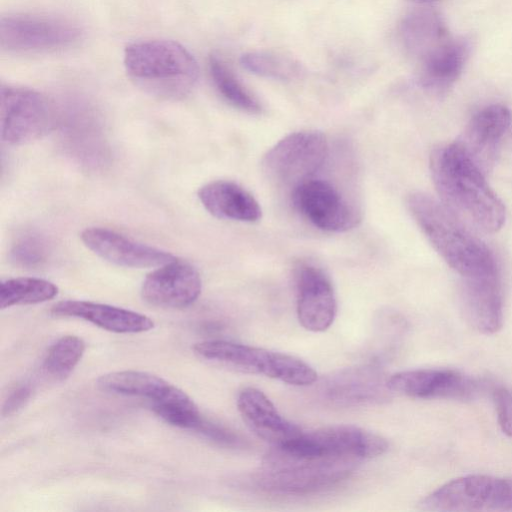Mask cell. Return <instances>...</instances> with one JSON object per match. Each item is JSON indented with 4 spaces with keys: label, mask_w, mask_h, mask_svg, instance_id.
<instances>
[{
    "label": "cell",
    "mask_w": 512,
    "mask_h": 512,
    "mask_svg": "<svg viewBox=\"0 0 512 512\" xmlns=\"http://www.w3.org/2000/svg\"><path fill=\"white\" fill-rule=\"evenodd\" d=\"M31 387L23 384L16 387L8 395L2 407V415L9 416L21 409L31 397Z\"/></svg>",
    "instance_id": "33"
},
{
    "label": "cell",
    "mask_w": 512,
    "mask_h": 512,
    "mask_svg": "<svg viewBox=\"0 0 512 512\" xmlns=\"http://www.w3.org/2000/svg\"><path fill=\"white\" fill-rule=\"evenodd\" d=\"M81 37V29L62 18L15 14L0 21V45L8 52L55 51L74 45Z\"/></svg>",
    "instance_id": "10"
},
{
    "label": "cell",
    "mask_w": 512,
    "mask_h": 512,
    "mask_svg": "<svg viewBox=\"0 0 512 512\" xmlns=\"http://www.w3.org/2000/svg\"><path fill=\"white\" fill-rule=\"evenodd\" d=\"M273 448L255 481L262 489L278 493L304 494L330 488L346 479L359 462L349 457H301Z\"/></svg>",
    "instance_id": "4"
},
{
    "label": "cell",
    "mask_w": 512,
    "mask_h": 512,
    "mask_svg": "<svg viewBox=\"0 0 512 512\" xmlns=\"http://www.w3.org/2000/svg\"><path fill=\"white\" fill-rule=\"evenodd\" d=\"M469 50L465 38L449 36L419 60L420 85L436 94L445 93L461 75Z\"/></svg>",
    "instance_id": "20"
},
{
    "label": "cell",
    "mask_w": 512,
    "mask_h": 512,
    "mask_svg": "<svg viewBox=\"0 0 512 512\" xmlns=\"http://www.w3.org/2000/svg\"><path fill=\"white\" fill-rule=\"evenodd\" d=\"M510 480H511V483H512V479H510Z\"/></svg>",
    "instance_id": "35"
},
{
    "label": "cell",
    "mask_w": 512,
    "mask_h": 512,
    "mask_svg": "<svg viewBox=\"0 0 512 512\" xmlns=\"http://www.w3.org/2000/svg\"><path fill=\"white\" fill-rule=\"evenodd\" d=\"M297 316L308 331L323 332L333 323L337 301L325 272L314 265L302 264L296 273Z\"/></svg>",
    "instance_id": "15"
},
{
    "label": "cell",
    "mask_w": 512,
    "mask_h": 512,
    "mask_svg": "<svg viewBox=\"0 0 512 512\" xmlns=\"http://www.w3.org/2000/svg\"><path fill=\"white\" fill-rule=\"evenodd\" d=\"M400 35L405 48L418 60L450 36L442 19L430 9L410 12L400 25Z\"/></svg>",
    "instance_id": "22"
},
{
    "label": "cell",
    "mask_w": 512,
    "mask_h": 512,
    "mask_svg": "<svg viewBox=\"0 0 512 512\" xmlns=\"http://www.w3.org/2000/svg\"><path fill=\"white\" fill-rule=\"evenodd\" d=\"M389 390L408 397L456 398L473 397L479 390V382L450 369H415L393 374L387 379Z\"/></svg>",
    "instance_id": "13"
},
{
    "label": "cell",
    "mask_w": 512,
    "mask_h": 512,
    "mask_svg": "<svg viewBox=\"0 0 512 512\" xmlns=\"http://www.w3.org/2000/svg\"><path fill=\"white\" fill-rule=\"evenodd\" d=\"M511 125V113L501 104L479 110L458 141L483 172L492 165L498 146Z\"/></svg>",
    "instance_id": "16"
},
{
    "label": "cell",
    "mask_w": 512,
    "mask_h": 512,
    "mask_svg": "<svg viewBox=\"0 0 512 512\" xmlns=\"http://www.w3.org/2000/svg\"><path fill=\"white\" fill-rule=\"evenodd\" d=\"M209 68L217 90L226 101L248 113L261 112L262 106L259 101L241 84L221 59L217 56H211Z\"/></svg>",
    "instance_id": "26"
},
{
    "label": "cell",
    "mask_w": 512,
    "mask_h": 512,
    "mask_svg": "<svg viewBox=\"0 0 512 512\" xmlns=\"http://www.w3.org/2000/svg\"><path fill=\"white\" fill-rule=\"evenodd\" d=\"M416 3H420V4H429V3H433V2H437V1H440V0H412Z\"/></svg>",
    "instance_id": "34"
},
{
    "label": "cell",
    "mask_w": 512,
    "mask_h": 512,
    "mask_svg": "<svg viewBox=\"0 0 512 512\" xmlns=\"http://www.w3.org/2000/svg\"><path fill=\"white\" fill-rule=\"evenodd\" d=\"M193 350L204 360L295 386L309 384L314 374L309 364L295 356L225 340L202 341L196 343Z\"/></svg>",
    "instance_id": "5"
},
{
    "label": "cell",
    "mask_w": 512,
    "mask_h": 512,
    "mask_svg": "<svg viewBox=\"0 0 512 512\" xmlns=\"http://www.w3.org/2000/svg\"><path fill=\"white\" fill-rule=\"evenodd\" d=\"M328 155L326 136L316 130L291 133L279 140L262 158L269 180L291 192L321 169Z\"/></svg>",
    "instance_id": "6"
},
{
    "label": "cell",
    "mask_w": 512,
    "mask_h": 512,
    "mask_svg": "<svg viewBox=\"0 0 512 512\" xmlns=\"http://www.w3.org/2000/svg\"><path fill=\"white\" fill-rule=\"evenodd\" d=\"M461 299L465 317L483 334L498 332L503 324V301L499 276L464 279Z\"/></svg>",
    "instance_id": "19"
},
{
    "label": "cell",
    "mask_w": 512,
    "mask_h": 512,
    "mask_svg": "<svg viewBox=\"0 0 512 512\" xmlns=\"http://www.w3.org/2000/svg\"><path fill=\"white\" fill-rule=\"evenodd\" d=\"M407 207L433 248L463 279L499 276L491 250L447 207L422 192L411 193Z\"/></svg>",
    "instance_id": "2"
},
{
    "label": "cell",
    "mask_w": 512,
    "mask_h": 512,
    "mask_svg": "<svg viewBox=\"0 0 512 512\" xmlns=\"http://www.w3.org/2000/svg\"><path fill=\"white\" fill-rule=\"evenodd\" d=\"M238 410L248 427L273 447H279L296 438L302 430L285 419L272 401L260 390L243 389L237 399Z\"/></svg>",
    "instance_id": "17"
},
{
    "label": "cell",
    "mask_w": 512,
    "mask_h": 512,
    "mask_svg": "<svg viewBox=\"0 0 512 512\" xmlns=\"http://www.w3.org/2000/svg\"><path fill=\"white\" fill-rule=\"evenodd\" d=\"M124 66L137 85L166 99H178L189 94L199 76L193 55L171 40L130 44L124 52Z\"/></svg>",
    "instance_id": "3"
},
{
    "label": "cell",
    "mask_w": 512,
    "mask_h": 512,
    "mask_svg": "<svg viewBox=\"0 0 512 512\" xmlns=\"http://www.w3.org/2000/svg\"><path fill=\"white\" fill-rule=\"evenodd\" d=\"M195 431L211 441L223 446L238 447L241 445V439L237 434L219 424L206 420L205 418H203Z\"/></svg>",
    "instance_id": "32"
},
{
    "label": "cell",
    "mask_w": 512,
    "mask_h": 512,
    "mask_svg": "<svg viewBox=\"0 0 512 512\" xmlns=\"http://www.w3.org/2000/svg\"><path fill=\"white\" fill-rule=\"evenodd\" d=\"M84 245L102 259L130 268L159 267L175 256L165 250L135 241L104 227H89L82 231Z\"/></svg>",
    "instance_id": "14"
},
{
    "label": "cell",
    "mask_w": 512,
    "mask_h": 512,
    "mask_svg": "<svg viewBox=\"0 0 512 512\" xmlns=\"http://www.w3.org/2000/svg\"><path fill=\"white\" fill-rule=\"evenodd\" d=\"M97 385L105 392L145 397L151 402L165 399L176 389L161 377L135 370L107 373L97 380Z\"/></svg>",
    "instance_id": "23"
},
{
    "label": "cell",
    "mask_w": 512,
    "mask_h": 512,
    "mask_svg": "<svg viewBox=\"0 0 512 512\" xmlns=\"http://www.w3.org/2000/svg\"><path fill=\"white\" fill-rule=\"evenodd\" d=\"M51 313L59 317L84 319L115 333H141L154 327L153 320L146 315L92 301H60L51 308Z\"/></svg>",
    "instance_id": "18"
},
{
    "label": "cell",
    "mask_w": 512,
    "mask_h": 512,
    "mask_svg": "<svg viewBox=\"0 0 512 512\" xmlns=\"http://www.w3.org/2000/svg\"><path fill=\"white\" fill-rule=\"evenodd\" d=\"M291 196L298 212L321 230L345 232L361 221L356 207L326 180H306L292 190Z\"/></svg>",
    "instance_id": "11"
},
{
    "label": "cell",
    "mask_w": 512,
    "mask_h": 512,
    "mask_svg": "<svg viewBox=\"0 0 512 512\" xmlns=\"http://www.w3.org/2000/svg\"><path fill=\"white\" fill-rule=\"evenodd\" d=\"M430 170L443 205L459 219L486 233L501 229L504 204L458 141L433 150Z\"/></svg>",
    "instance_id": "1"
},
{
    "label": "cell",
    "mask_w": 512,
    "mask_h": 512,
    "mask_svg": "<svg viewBox=\"0 0 512 512\" xmlns=\"http://www.w3.org/2000/svg\"><path fill=\"white\" fill-rule=\"evenodd\" d=\"M421 508L441 512L512 510V483L488 475L456 478L429 494Z\"/></svg>",
    "instance_id": "8"
},
{
    "label": "cell",
    "mask_w": 512,
    "mask_h": 512,
    "mask_svg": "<svg viewBox=\"0 0 512 512\" xmlns=\"http://www.w3.org/2000/svg\"><path fill=\"white\" fill-rule=\"evenodd\" d=\"M201 290L202 281L198 270L187 262L174 259L146 276L141 296L153 306L183 308L193 304Z\"/></svg>",
    "instance_id": "12"
},
{
    "label": "cell",
    "mask_w": 512,
    "mask_h": 512,
    "mask_svg": "<svg viewBox=\"0 0 512 512\" xmlns=\"http://www.w3.org/2000/svg\"><path fill=\"white\" fill-rule=\"evenodd\" d=\"M241 63L255 74L275 79H291L300 72V66L293 60L269 52L247 53Z\"/></svg>",
    "instance_id": "29"
},
{
    "label": "cell",
    "mask_w": 512,
    "mask_h": 512,
    "mask_svg": "<svg viewBox=\"0 0 512 512\" xmlns=\"http://www.w3.org/2000/svg\"><path fill=\"white\" fill-rule=\"evenodd\" d=\"M58 294V287L42 278L17 277L1 282L0 308L37 304L49 301Z\"/></svg>",
    "instance_id": "25"
},
{
    "label": "cell",
    "mask_w": 512,
    "mask_h": 512,
    "mask_svg": "<svg viewBox=\"0 0 512 512\" xmlns=\"http://www.w3.org/2000/svg\"><path fill=\"white\" fill-rule=\"evenodd\" d=\"M278 448L301 457H349L360 461L382 455L388 449V443L382 436L365 429L335 425L302 431Z\"/></svg>",
    "instance_id": "9"
},
{
    "label": "cell",
    "mask_w": 512,
    "mask_h": 512,
    "mask_svg": "<svg viewBox=\"0 0 512 512\" xmlns=\"http://www.w3.org/2000/svg\"><path fill=\"white\" fill-rule=\"evenodd\" d=\"M48 251L44 237L35 233H27L19 237L13 244L10 258L18 266L36 267L47 259Z\"/></svg>",
    "instance_id": "30"
},
{
    "label": "cell",
    "mask_w": 512,
    "mask_h": 512,
    "mask_svg": "<svg viewBox=\"0 0 512 512\" xmlns=\"http://www.w3.org/2000/svg\"><path fill=\"white\" fill-rule=\"evenodd\" d=\"M85 351L84 341L75 335H65L55 341L47 351L43 361L46 375L63 380L81 360Z\"/></svg>",
    "instance_id": "27"
},
{
    "label": "cell",
    "mask_w": 512,
    "mask_h": 512,
    "mask_svg": "<svg viewBox=\"0 0 512 512\" xmlns=\"http://www.w3.org/2000/svg\"><path fill=\"white\" fill-rule=\"evenodd\" d=\"M203 207L219 219L256 222L262 216L258 201L235 182L216 180L198 190Z\"/></svg>",
    "instance_id": "21"
},
{
    "label": "cell",
    "mask_w": 512,
    "mask_h": 512,
    "mask_svg": "<svg viewBox=\"0 0 512 512\" xmlns=\"http://www.w3.org/2000/svg\"><path fill=\"white\" fill-rule=\"evenodd\" d=\"M383 381L369 368L347 370L327 382V395L338 403H363L378 400L383 392Z\"/></svg>",
    "instance_id": "24"
},
{
    "label": "cell",
    "mask_w": 512,
    "mask_h": 512,
    "mask_svg": "<svg viewBox=\"0 0 512 512\" xmlns=\"http://www.w3.org/2000/svg\"><path fill=\"white\" fill-rule=\"evenodd\" d=\"M493 401L501 430L512 438V391L505 387L495 389Z\"/></svg>",
    "instance_id": "31"
},
{
    "label": "cell",
    "mask_w": 512,
    "mask_h": 512,
    "mask_svg": "<svg viewBox=\"0 0 512 512\" xmlns=\"http://www.w3.org/2000/svg\"><path fill=\"white\" fill-rule=\"evenodd\" d=\"M55 104L30 88L2 86L0 96L1 139L9 145H22L42 138L59 120Z\"/></svg>",
    "instance_id": "7"
},
{
    "label": "cell",
    "mask_w": 512,
    "mask_h": 512,
    "mask_svg": "<svg viewBox=\"0 0 512 512\" xmlns=\"http://www.w3.org/2000/svg\"><path fill=\"white\" fill-rule=\"evenodd\" d=\"M153 411L168 424L196 430L203 420L198 407L181 389H177L167 398L152 402Z\"/></svg>",
    "instance_id": "28"
}]
</instances>
